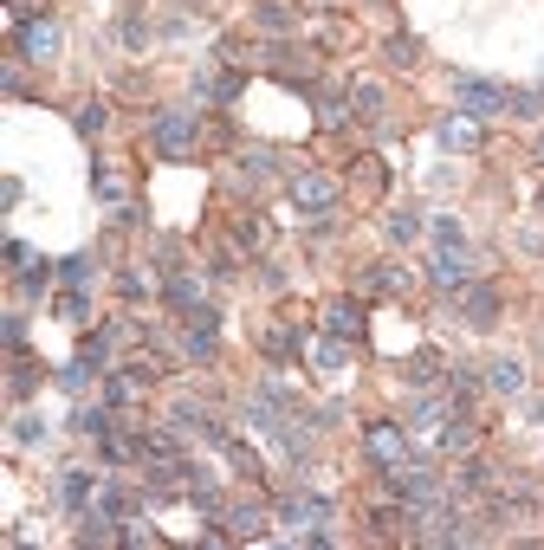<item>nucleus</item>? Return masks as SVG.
I'll use <instances>...</instances> for the list:
<instances>
[{"label":"nucleus","instance_id":"35","mask_svg":"<svg viewBox=\"0 0 544 550\" xmlns=\"http://www.w3.org/2000/svg\"><path fill=\"white\" fill-rule=\"evenodd\" d=\"M104 376V369H91L85 363V356H72V369H59V389H72V395H85L91 389V382H98Z\"/></svg>","mask_w":544,"mask_h":550},{"label":"nucleus","instance_id":"52","mask_svg":"<svg viewBox=\"0 0 544 550\" xmlns=\"http://www.w3.org/2000/svg\"><path fill=\"white\" fill-rule=\"evenodd\" d=\"M311 428H344V408H337V402H324V408H318V421H311Z\"/></svg>","mask_w":544,"mask_h":550},{"label":"nucleus","instance_id":"9","mask_svg":"<svg viewBox=\"0 0 544 550\" xmlns=\"http://www.w3.org/2000/svg\"><path fill=\"white\" fill-rule=\"evenodd\" d=\"M221 525H227V538H234V544H247V538H266L272 512L260 499H234V505H221Z\"/></svg>","mask_w":544,"mask_h":550},{"label":"nucleus","instance_id":"29","mask_svg":"<svg viewBox=\"0 0 544 550\" xmlns=\"http://www.w3.org/2000/svg\"><path fill=\"white\" fill-rule=\"evenodd\" d=\"M52 311H59V324H91V305H85V285H65V292L52 298Z\"/></svg>","mask_w":544,"mask_h":550},{"label":"nucleus","instance_id":"7","mask_svg":"<svg viewBox=\"0 0 544 550\" xmlns=\"http://www.w3.org/2000/svg\"><path fill=\"white\" fill-rule=\"evenodd\" d=\"M266 72L279 78V85H311V78H318V52H305V46H266Z\"/></svg>","mask_w":544,"mask_h":550},{"label":"nucleus","instance_id":"16","mask_svg":"<svg viewBox=\"0 0 544 550\" xmlns=\"http://www.w3.org/2000/svg\"><path fill=\"white\" fill-rule=\"evenodd\" d=\"M311 369H324V376H344V369H350V343L331 337V330H324V337H311Z\"/></svg>","mask_w":544,"mask_h":550},{"label":"nucleus","instance_id":"20","mask_svg":"<svg viewBox=\"0 0 544 550\" xmlns=\"http://www.w3.org/2000/svg\"><path fill=\"white\" fill-rule=\"evenodd\" d=\"M39 382H46V369H39V356H13V376H7V395H13V402H26V395H39Z\"/></svg>","mask_w":544,"mask_h":550},{"label":"nucleus","instance_id":"26","mask_svg":"<svg viewBox=\"0 0 544 550\" xmlns=\"http://www.w3.org/2000/svg\"><path fill=\"white\" fill-rule=\"evenodd\" d=\"M383 104H389V91L376 85V78H363V85L350 91V110H357L363 123H383Z\"/></svg>","mask_w":544,"mask_h":550},{"label":"nucleus","instance_id":"36","mask_svg":"<svg viewBox=\"0 0 544 550\" xmlns=\"http://www.w3.org/2000/svg\"><path fill=\"white\" fill-rule=\"evenodd\" d=\"M59 279H65V285H91V279H98V259H91V253L59 259Z\"/></svg>","mask_w":544,"mask_h":550},{"label":"nucleus","instance_id":"24","mask_svg":"<svg viewBox=\"0 0 544 550\" xmlns=\"http://www.w3.org/2000/svg\"><path fill=\"white\" fill-rule=\"evenodd\" d=\"M221 453H227V466H234L240 479H266L260 453H253V447H247V440H240V434H227V440H221Z\"/></svg>","mask_w":544,"mask_h":550},{"label":"nucleus","instance_id":"45","mask_svg":"<svg viewBox=\"0 0 544 550\" xmlns=\"http://www.w3.org/2000/svg\"><path fill=\"white\" fill-rule=\"evenodd\" d=\"M0 330H7V350L20 356V350H26V318H20V311H7V318H0Z\"/></svg>","mask_w":544,"mask_h":550},{"label":"nucleus","instance_id":"25","mask_svg":"<svg viewBox=\"0 0 544 550\" xmlns=\"http://www.w3.org/2000/svg\"><path fill=\"white\" fill-rule=\"evenodd\" d=\"M344 117H357L350 98H344L337 85H324V91H318V130H344Z\"/></svg>","mask_w":544,"mask_h":550},{"label":"nucleus","instance_id":"22","mask_svg":"<svg viewBox=\"0 0 544 550\" xmlns=\"http://www.w3.org/2000/svg\"><path fill=\"white\" fill-rule=\"evenodd\" d=\"M162 298H169L175 311H195L201 305V279L195 272H169V279H162Z\"/></svg>","mask_w":544,"mask_h":550},{"label":"nucleus","instance_id":"27","mask_svg":"<svg viewBox=\"0 0 544 550\" xmlns=\"http://www.w3.org/2000/svg\"><path fill=\"white\" fill-rule=\"evenodd\" d=\"M136 395H143V376H136V369H111V376H104V402L111 408H130Z\"/></svg>","mask_w":544,"mask_h":550},{"label":"nucleus","instance_id":"39","mask_svg":"<svg viewBox=\"0 0 544 550\" xmlns=\"http://www.w3.org/2000/svg\"><path fill=\"white\" fill-rule=\"evenodd\" d=\"M383 233H389L396 246H415V240H421V220H415V214H389V220H383Z\"/></svg>","mask_w":544,"mask_h":550},{"label":"nucleus","instance_id":"40","mask_svg":"<svg viewBox=\"0 0 544 550\" xmlns=\"http://www.w3.org/2000/svg\"><path fill=\"white\" fill-rule=\"evenodd\" d=\"M98 505H104L111 518H130V492L117 486V479H104V486H98Z\"/></svg>","mask_w":544,"mask_h":550},{"label":"nucleus","instance_id":"53","mask_svg":"<svg viewBox=\"0 0 544 550\" xmlns=\"http://www.w3.org/2000/svg\"><path fill=\"white\" fill-rule=\"evenodd\" d=\"M7 259H13V266H33L39 253H33V246H26V240H7Z\"/></svg>","mask_w":544,"mask_h":550},{"label":"nucleus","instance_id":"51","mask_svg":"<svg viewBox=\"0 0 544 550\" xmlns=\"http://www.w3.org/2000/svg\"><path fill=\"white\" fill-rule=\"evenodd\" d=\"M117 188H124V182H117V169L104 162V169H98V195H104V201H117Z\"/></svg>","mask_w":544,"mask_h":550},{"label":"nucleus","instance_id":"41","mask_svg":"<svg viewBox=\"0 0 544 550\" xmlns=\"http://www.w3.org/2000/svg\"><path fill=\"white\" fill-rule=\"evenodd\" d=\"M46 285H52L46 259H33V266H20V292H26V298H39V292H46Z\"/></svg>","mask_w":544,"mask_h":550},{"label":"nucleus","instance_id":"8","mask_svg":"<svg viewBox=\"0 0 544 550\" xmlns=\"http://www.w3.org/2000/svg\"><path fill=\"white\" fill-rule=\"evenodd\" d=\"M434 136H441V149H454V156H473V149H486V123L467 117V110H447Z\"/></svg>","mask_w":544,"mask_h":550},{"label":"nucleus","instance_id":"43","mask_svg":"<svg viewBox=\"0 0 544 550\" xmlns=\"http://www.w3.org/2000/svg\"><path fill=\"white\" fill-rule=\"evenodd\" d=\"M124 544H143V550H149V544H156V525L130 512V518H124Z\"/></svg>","mask_w":544,"mask_h":550},{"label":"nucleus","instance_id":"46","mask_svg":"<svg viewBox=\"0 0 544 550\" xmlns=\"http://www.w3.org/2000/svg\"><path fill=\"white\" fill-rule=\"evenodd\" d=\"M182 324H188V330H221V311H214V305H195V311H182Z\"/></svg>","mask_w":544,"mask_h":550},{"label":"nucleus","instance_id":"4","mask_svg":"<svg viewBox=\"0 0 544 550\" xmlns=\"http://www.w3.org/2000/svg\"><path fill=\"white\" fill-rule=\"evenodd\" d=\"M499 305H506V298H499V285H486V279H467V285L454 292L460 324H473V330H493V324H499Z\"/></svg>","mask_w":544,"mask_h":550},{"label":"nucleus","instance_id":"6","mask_svg":"<svg viewBox=\"0 0 544 550\" xmlns=\"http://www.w3.org/2000/svg\"><path fill=\"white\" fill-rule=\"evenodd\" d=\"M13 46H20V59H33V65H46V59H59V46H65V33H59V20H20V33H13Z\"/></svg>","mask_w":544,"mask_h":550},{"label":"nucleus","instance_id":"48","mask_svg":"<svg viewBox=\"0 0 544 550\" xmlns=\"http://www.w3.org/2000/svg\"><path fill=\"white\" fill-rule=\"evenodd\" d=\"M13 440H33V447H39V440H46V421H39V415H20V421H13Z\"/></svg>","mask_w":544,"mask_h":550},{"label":"nucleus","instance_id":"33","mask_svg":"<svg viewBox=\"0 0 544 550\" xmlns=\"http://www.w3.org/2000/svg\"><path fill=\"white\" fill-rule=\"evenodd\" d=\"M383 59L396 65V72H415V65H421V46H415V39H408V33H402V39L389 33V39H383Z\"/></svg>","mask_w":544,"mask_h":550},{"label":"nucleus","instance_id":"44","mask_svg":"<svg viewBox=\"0 0 544 550\" xmlns=\"http://www.w3.org/2000/svg\"><path fill=\"white\" fill-rule=\"evenodd\" d=\"M428 227H434V246H460V220L454 214H434Z\"/></svg>","mask_w":544,"mask_h":550},{"label":"nucleus","instance_id":"11","mask_svg":"<svg viewBox=\"0 0 544 550\" xmlns=\"http://www.w3.org/2000/svg\"><path fill=\"white\" fill-rule=\"evenodd\" d=\"M318 324L331 330V337H344V343H357L363 330H370V318H363V305H357V298H324Z\"/></svg>","mask_w":544,"mask_h":550},{"label":"nucleus","instance_id":"18","mask_svg":"<svg viewBox=\"0 0 544 550\" xmlns=\"http://www.w3.org/2000/svg\"><path fill=\"white\" fill-rule=\"evenodd\" d=\"M363 292H408V266H396V259H376V266H363Z\"/></svg>","mask_w":544,"mask_h":550},{"label":"nucleus","instance_id":"55","mask_svg":"<svg viewBox=\"0 0 544 550\" xmlns=\"http://www.w3.org/2000/svg\"><path fill=\"white\" fill-rule=\"evenodd\" d=\"M532 156H538V162H544V136H538V143H532Z\"/></svg>","mask_w":544,"mask_h":550},{"label":"nucleus","instance_id":"47","mask_svg":"<svg viewBox=\"0 0 544 550\" xmlns=\"http://www.w3.org/2000/svg\"><path fill=\"white\" fill-rule=\"evenodd\" d=\"M357 188H370V195L383 188V162H376V156H363V162H357Z\"/></svg>","mask_w":544,"mask_h":550},{"label":"nucleus","instance_id":"12","mask_svg":"<svg viewBox=\"0 0 544 550\" xmlns=\"http://www.w3.org/2000/svg\"><path fill=\"white\" fill-rule=\"evenodd\" d=\"M72 538L78 544H124V518H111L104 505H85V512H72Z\"/></svg>","mask_w":544,"mask_h":550},{"label":"nucleus","instance_id":"37","mask_svg":"<svg viewBox=\"0 0 544 550\" xmlns=\"http://www.w3.org/2000/svg\"><path fill=\"white\" fill-rule=\"evenodd\" d=\"M447 382H454V402L473 408V395H480V376H473V363H454V369H447Z\"/></svg>","mask_w":544,"mask_h":550},{"label":"nucleus","instance_id":"31","mask_svg":"<svg viewBox=\"0 0 544 550\" xmlns=\"http://www.w3.org/2000/svg\"><path fill=\"white\" fill-rule=\"evenodd\" d=\"M285 350H311V337H305V330H298V324H272L266 330V356H285Z\"/></svg>","mask_w":544,"mask_h":550},{"label":"nucleus","instance_id":"28","mask_svg":"<svg viewBox=\"0 0 544 550\" xmlns=\"http://www.w3.org/2000/svg\"><path fill=\"white\" fill-rule=\"evenodd\" d=\"M182 356L214 363V356H221V330H188V324H182Z\"/></svg>","mask_w":544,"mask_h":550},{"label":"nucleus","instance_id":"42","mask_svg":"<svg viewBox=\"0 0 544 550\" xmlns=\"http://www.w3.org/2000/svg\"><path fill=\"white\" fill-rule=\"evenodd\" d=\"M506 110H512V117H544V85L538 91H512Z\"/></svg>","mask_w":544,"mask_h":550},{"label":"nucleus","instance_id":"21","mask_svg":"<svg viewBox=\"0 0 544 550\" xmlns=\"http://www.w3.org/2000/svg\"><path fill=\"white\" fill-rule=\"evenodd\" d=\"M532 512H538L532 492H512V499H499V492H493V525H532Z\"/></svg>","mask_w":544,"mask_h":550},{"label":"nucleus","instance_id":"17","mask_svg":"<svg viewBox=\"0 0 544 550\" xmlns=\"http://www.w3.org/2000/svg\"><path fill=\"white\" fill-rule=\"evenodd\" d=\"M480 369H486V376H480V382H486V395H499V402L525 389V369L512 363V356H499V363H480Z\"/></svg>","mask_w":544,"mask_h":550},{"label":"nucleus","instance_id":"10","mask_svg":"<svg viewBox=\"0 0 544 550\" xmlns=\"http://www.w3.org/2000/svg\"><path fill=\"white\" fill-rule=\"evenodd\" d=\"M279 525H285V531H318V525H331V499H318V492H292V499L279 505Z\"/></svg>","mask_w":544,"mask_h":550},{"label":"nucleus","instance_id":"14","mask_svg":"<svg viewBox=\"0 0 544 550\" xmlns=\"http://www.w3.org/2000/svg\"><path fill=\"white\" fill-rule=\"evenodd\" d=\"M434 447H441V453H447V460H467V453H473V447H480V428H473V421H467V415H447V421H441V428H434Z\"/></svg>","mask_w":544,"mask_h":550},{"label":"nucleus","instance_id":"23","mask_svg":"<svg viewBox=\"0 0 544 550\" xmlns=\"http://www.w3.org/2000/svg\"><path fill=\"white\" fill-rule=\"evenodd\" d=\"M65 428H72V434H91V440H104V434L117 428V408H111V402H104V408H78V415L65 421Z\"/></svg>","mask_w":544,"mask_h":550},{"label":"nucleus","instance_id":"5","mask_svg":"<svg viewBox=\"0 0 544 550\" xmlns=\"http://www.w3.org/2000/svg\"><path fill=\"white\" fill-rule=\"evenodd\" d=\"M363 453H370L376 473H383V466H402L408 460V428L402 421H370V428H363Z\"/></svg>","mask_w":544,"mask_h":550},{"label":"nucleus","instance_id":"19","mask_svg":"<svg viewBox=\"0 0 544 550\" xmlns=\"http://www.w3.org/2000/svg\"><path fill=\"white\" fill-rule=\"evenodd\" d=\"M441 376H447L441 350H415V356L402 363V382H408V389H428V382H441Z\"/></svg>","mask_w":544,"mask_h":550},{"label":"nucleus","instance_id":"38","mask_svg":"<svg viewBox=\"0 0 544 550\" xmlns=\"http://www.w3.org/2000/svg\"><path fill=\"white\" fill-rule=\"evenodd\" d=\"M104 123H111V110H104V104H78V110H72V130H78V136H98Z\"/></svg>","mask_w":544,"mask_h":550},{"label":"nucleus","instance_id":"32","mask_svg":"<svg viewBox=\"0 0 544 550\" xmlns=\"http://www.w3.org/2000/svg\"><path fill=\"white\" fill-rule=\"evenodd\" d=\"M260 26H266V33H292L298 7H292V0H260Z\"/></svg>","mask_w":544,"mask_h":550},{"label":"nucleus","instance_id":"3","mask_svg":"<svg viewBox=\"0 0 544 550\" xmlns=\"http://www.w3.org/2000/svg\"><path fill=\"white\" fill-rule=\"evenodd\" d=\"M447 91H454V104L467 110V117H480V123H493L499 110L512 104V91H506V85H493V78H467V72L447 78Z\"/></svg>","mask_w":544,"mask_h":550},{"label":"nucleus","instance_id":"30","mask_svg":"<svg viewBox=\"0 0 544 550\" xmlns=\"http://www.w3.org/2000/svg\"><path fill=\"white\" fill-rule=\"evenodd\" d=\"M460 492H499V473L467 453V460H460Z\"/></svg>","mask_w":544,"mask_h":550},{"label":"nucleus","instance_id":"34","mask_svg":"<svg viewBox=\"0 0 544 550\" xmlns=\"http://www.w3.org/2000/svg\"><path fill=\"white\" fill-rule=\"evenodd\" d=\"M240 175H247V188L279 182V169H272V156H266V149H247V156H240Z\"/></svg>","mask_w":544,"mask_h":550},{"label":"nucleus","instance_id":"56","mask_svg":"<svg viewBox=\"0 0 544 550\" xmlns=\"http://www.w3.org/2000/svg\"><path fill=\"white\" fill-rule=\"evenodd\" d=\"M538 356H544V337H538Z\"/></svg>","mask_w":544,"mask_h":550},{"label":"nucleus","instance_id":"2","mask_svg":"<svg viewBox=\"0 0 544 550\" xmlns=\"http://www.w3.org/2000/svg\"><path fill=\"white\" fill-rule=\"evenodd\" d=\"M201 149V117L195 110H162L156 117V156L162 162H188Z\"/></svg>","mask_w":544,"mask_h":550},{"label":"nucleus","instance_id":"13","mask_svg":"<svg viewBox=\"0 0 544 550\" xmlns=\"http://www.w3.org/2000/svg\"><path fill=\"white\" fill-rule=\"evenodd\" d=\"M467 279H473V259L460 253V246H441L434 266H428V285H434V292H460Z\"/></svg>","mask_w":544,"mask_h":550},{"label":"nucleus","instance_id":"1","mask_svg":"<svg viewBox=\"0 0 544 550\" xmlns=\"http://www.w3.org/2000/svg\"><path fill=\"white\" fill-rule=\"evenodd\" d=\"M337 201H344V182H337V175H324V169H298V175H292V214L331 220Z\"/></svg>","mask_w":544,"mask_h":550},{"label":"nucleus","instance_id":"15","mask_svg":"<svg viewBox=\"0 0 544 550\" xmlns=\"http://www.w3.org/2000/svg\"><path fill=\"white\" fill-rule=\"evenodd\" d=\"M59 505H65V512H85V505H98V473H85V466H65V473H59Z\"/></svg>","mask_w":544,"mask_h":550},{"label":"nucleus","instance_id":"49","mask_svg":"<svg viewBox=\"0 0 544 550\" xmlns=\"http://www.w3.org/2000/svg\"><path fill=\"white\" fill-rule=\"evenodd\" d=\"M117 292H124V298H149V272H124V279H117Z\"/></svg>","mask_w":544,"mask_h":550},{"label":"nucleus","instance_id":"50","mask_svg":"<svg viewBox=\"0 0 544 550\" xmlns=\"http://www.w3.org/2000/svg\"><path fill=\"white\" fill-rule=\"evenodd\" d=\"M117 33H124V46H143V39H149V26H143V20H136V13H130V20L117 26Z\"/></svg>","mask_w":544,"mask_h":550},{"label":"nucleus","instance_id":"54","mask_svg":"<svg viewBox=\"0 0 544 550\" xmlns=\"http://www.w3.org/2000/svg\"><path fill=\"white\" fill-rule=\"evenodd\" d=\"M532 421H538V428H544V395H538V402H532Z\"/></svg>","mask_w":544,"mask_h":550}]
</instances>
